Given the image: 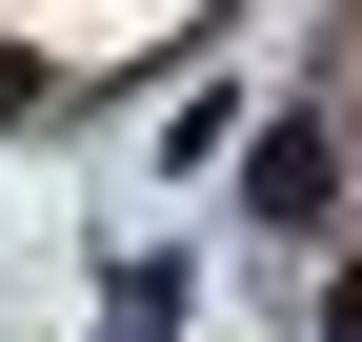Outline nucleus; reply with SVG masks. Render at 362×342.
<instances>
[{"label": "nucleus", "instance_id": "f257e3e1", "mask_svg": "<svg viewBox=\"0 0 362 342\" xmlns=\"http://www.w3.org/2000/svg\"><path fill=\"white\" fill-rule=\"evenodd\" d=\"M242 222H262V242L342 222V141H322V121H262V141H242Z\"/></svg>", "mask_w": 362, "mask_h": 342}, {"label": "nucleus", "instance_id": "f03ea898", "mask_svg": "<svg viewBox=\"0 0 362 342\" xmlns=\"http://www.w3.org/2000/svg\"><path fill=\"white\" fill-rule=\"evenodd\" d=\"M322 342H362V282H342V302H322Z\"/></svg>", "mask_w": 362, "mask_h": 342}]
</instances>
